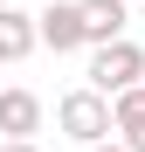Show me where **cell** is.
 I'll return each instance as SVG.
<instances>
[{"label":"cell","instance_id":"ba28073f","mask_svg":"<svg viewBox=\"0 0 145 152\" xmlns=\"http://www.w3.org/2000/svg\"><path fill=\"white\" fill-rule=\"evenodd\" d=\"M83 152H125V138H90Z\"/></svg>","mask_w":145,"mask_h":152},{"label":"cell","instance_id":"8992f818","mask_svg":"<svg viewBox=\"0 0 145 152\" xmlns=\"http://www.w3.org/2000/svg\"><path fill=\"white\" fill-rule=\"evenodd\" d=\"M0 132L7 138H35L42 132V97L35 90H0Z\"/></svg>","mask_w":145,"mask_h":152},{"label":"cell","instance_id":"277c9868","mask_svg":"<svg viewBox=\"0 0 145 152\" xmlns=\"http://www.w3.org/2000/svg\"><path fill=\"white\" fill-rule=\"evenodd\" d=\"M76 14H83V48L111 42V35H125V21H131L125 0H76Z\"/></svg>","mask_w":145,"mask_h":152},{"label":"cell","instance_id":"52a82bcc","mask_svg":"<svg viewBox=\"0 0 145 152\" xmlns=\"http://www.w3.org/2000/svg\"><path fill=\"white\" fill-rule=\"evenodd\" d=\"M125 138V152H145V124H131V132H117Z\"/></svg>","mask_w":145,"mask_h":152},{"label":"cell","instance_id":"3957f363","mask_svg":"<svg viewBox=\"0 0 145 152\" xmlns=\"http://www.w3.org/2000/svg\"><path fill=\"white\" fill-rule=\"evenodd\" d=\"M35 42L55 48V56H76V48H83V14H76V0H48V7L35 14Z\"/></svg>","mask_w":145,"mask_h":152},{"label":"cell","instance_id":"7a4b0ae2","mask_svg":"<svg viewBox=\"0 0 145 152\" xmlns=\"http://www.w3.org/2000/svg\"><path fill=\"white\" fill-rule=\"evenodd\" d=\"M55 124H62L76 145L111 138V97H104V90H90V83H83V90H69L62 104H55Z\"/></svg>","mask_w":145,"mask_h":152},{"label":"cell","instance_id":"5b68a950","mask_svg":"<svg viewBox=\"0 0 145 152\" xmlns=\"http://www.w3.org/2000/svg\"><path fill=\"white\" fill-rule=\"evenodd\" d=\"M35 14H21L14 0H0V62H21V56H35Z\"/></svg>","mask_w":145,"mask_h":152},{"label":"cell","instance_id":"9c48e42d","mask_svg":"<svg viewBox=\"0 0 145 152\" xmlns=\"http://www.w3.org/2000/svg\"><path fill=\"white\" fill-rule=\"evenodd\" d=\"M0 152H42L35 138H7V145H0Z\"/></svg>","mask_w":145,"mask_h":152},{"label":"cell","instance_id":"6da1fadb","mask_svg":"<svg viewBox=\"0 0 145 152\" xmlns=\"http://www.w3.org/2000/svg\"><path fill=\"white\" fill-rule=\"evenodd\" d=\"M145 76V48L131 42V35H111V42H97V56H90V90H125V83H138Z\"/></svg>","mask_w":145,"mask_h":152}]
</instances>
